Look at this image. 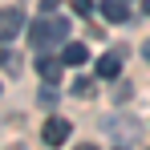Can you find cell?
<instances>
[{
  "instance_id": "4",
  "label": "cell",
  "mask_w": 150,
  "mask_h": 150,
  "mask_svg": "<svg viewBox=\"0 0 150 150\" xmlns=\"http://www.w3.org/2000/svg\"><path fill=\"white\" fill-rule=\"evenodd\" d=\"M25 25V12L21 8H0V41H12Z\"/></svg>"
},
{
  "instance_id": "6",
  "label": "cell",
  "mask_w": 150,
  "mask_h": 150,
  "mask_svg": "<svg viewBox=\"0 0 150 150\" xmlns=\"http://www.w3.org/2000/svg\"><path fill=\"white\" fill-rule=\"evenodd\" d=\"M61 69H65V61H53V57H41V61H37V73H41L45 85H57V81H61Z\"/></svg>"
},
{
  "instance_id": "8",
  "label": "cell",
  "mask_w": 150,
  "mask_h": 150,
  "mask_svg": "<svg viewBox=\"0 0 150 150\" xmlns=\"http://www.w3.org/2000/svg\"><path fill=\"white\" fill-rule=\"evenodd\" d=\"M85 57H89V53H85L81 41H65V53H61V61H65V65H85Z\"/></svg>"
},
{
  "instance_id": "14",
  "label": "cell",
  "mask_w": 150,
  "mask_h": 150,
  "mask_svg": "<svg viewBox=\"0 0 150 150\" xmlns=\"http://www.w3.org/2000/svg\"><path fill=\"white\" fill-rule=\"evenodd\" d=\"M146 61H150V41H146Z\"/></svg>"
},
{
  "instance_id": "2",
  "label": "cell",
  "mask_w": 150,
  "mask_h": 150,
  "mask_svg": "<svg viewBox=\"0 0 150 150\" xmlns=\"http://www.w3.org/2000/svg\"><path fill=\"white\" fill-rule=\"evenodd\" d=\"M69 134H73V126L65 122V118H49L45 130H41V142H45V146H65Z\"/></svg>"
},
{
  "instance_id": "5",
  "label": "cell",
  "mask_w": 150,
  "mask_h": 150,
  "mask_svg": "<svg viewBox=\"0 0 150 150\" xmlns=\"http://www.w3.org/2000/svg\"><path fill=\"white\" fill-rule=\"evenodd\" d=\"M118 69H122V49L105 53V57H98V77L101 81H114L118 77Z\"/></svg>"
},
{
  "instance_id": "7",
  "label": "cell",
  "mask_w": 150,
  "mask_h": 150,
  "mask_svg": "<svg viewBox=\"0 0 150 150\" xmlns=\"http://www.w3.org/2000/svg\"><path fill=\"white\" fill-rule=\"evenodd\" d=\"M130 0H101V16L105 21H114V25H122L126 16H130V8H126Z\"/></svg>"
},
{
  "instance_id": "11",
  "label": "cell",
  "mask_w": 150,
  "mask_h": 150,
  "mask_svg": "<svg viewBox=\"0 0 150 150\" xmlns=\"http://www.w3.org/2000/svg\"><path fill=\"white\" fill-rule=\"evenodd\" d=\"M57 4H61V0H41V8H45V12H53Z\"/></svg>"
},
{
  "instance_id": "13",
  "label": "cell",
  "mask_w": 150,
  "mask_h": 150,
  "mask_svg": "<svg viewBox=\"0 0 150 150\" xmlns=\"http://www.w3.org/2000/svg\"><path fill=\"white\" fill-rule=\"evenodd\" d=\"M142 8H146V12H150V0H142Z\"/></svg>"
},
{
  "instance_id": "3",
  "label": "cell",
  "mask_w": 150,
  "mask_h": 150,
  "mask_svg": "<svg viewBox=\"0 0 150 150\" xmlns=\"http://www.w3.org/2000/svg\"><path fill=\"white\" fill-rule=\"evenodd\" d=\"M101 130H105V134H114V138H122V142L138 138V122H134V118H105Z\"/></svg>"
},
{
  "instance_id": "9",
  "label": "cell",
  "mask_w": 150,
  "mask_h": 150,
  "mask_svg": "<svg viewBox=\"0 0 150 150\" xmlns=\"http://www.w3.org/2000/svg\"><path fill=\"white\" fill-rule=\"evenodd\" d=\"M0 69H8V73H21V57L12 49H0Z\"/></svg>"
},
{
  "instance_id": "10",
  "label": "cell",
  "mask_w": 150,
  "mask_h": 150,
  "mask_svg": "<svg viewBox=\"0 0 150 150\" xmlns=\"http://www.w3.org/2000/svg\"><path fill=\"white\" fill-rule=\"evenodd\" d=\"M73 93H77V98H93V81H89V77H81V81L73 85Z\"/></svg>"
},
{
  "instance_id": "1",
  "label": "cell",
  "mask_w": 150,
  "mask_h": 150,
  "mask_svg": "<svg viewBox=\"0 0 150 150\" xmlns=\"http://www.w3.org/2000/svg\"><path fill=\"white\" fill-rule=\"evenodd\" d=\"M28 41H33V49H49L57 41H69V21L57 16V12H41L28 25Z\"/></svg>"
},
{
  "instance_id": "12",
  "label": "cell",
  "mask_w": 150,
  "mask_h": 150,
  "mask_svg": "<svg viewBox=\"0 0 150 150\" xmlns=\"http://www.w3.org/2000/svg\"><path fill=\"white\" fill-rule=\"evenodd\" d=\"M73 150H98V146H93V142H77Z\"/></svg>"
}]
</instances>
